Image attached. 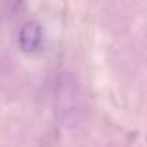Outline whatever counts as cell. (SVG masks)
<instances>
[{
	"mask_svg": "<svg viewBox=\"0 0 147 147\" xmlns=\"http://www.w3.org/2000/svg\"><path fill=\"white\" fill-rule=\"evenodd\" d=\"M23 10V0H13L7 7V13L10 16H16Z\"/></svg>",
	"mask_w": 147,
	"mask_h": 147,
	"instance_id": "cell-3",
	"label": "cell"
},
{
	"mask_svg": "<svg viewBox=\"0 0 147 147\" xmlns=\"http://www.w3.org/2000/svg\"><path fill=\"white\" fill-rule=\"evenodd\" d=\"M56 107L65 128H75L81 121L80 84L72 72L59 74L56 81Z\"/></svg>",
	"mask_w": 147,
	"mask_h": 147,
	"instance_id": "cell-1",
	"label": "cell"
},
{
	"mask_svg": "<svg viewBox=\"0 0 147 147\" xmlns=\"http://www.w3.org/2000/svg\"><path fill=\"white\" fill-rule=\"evenodd\" d=\"M42 43V26L38 20H28L19 32V46L25 53H33Z\"/></svg>",
	"mask_w": 147,
	"mask_h": 147,
	"instance_id": "cell-2",
	"label": "cell"
}]
</instances>
